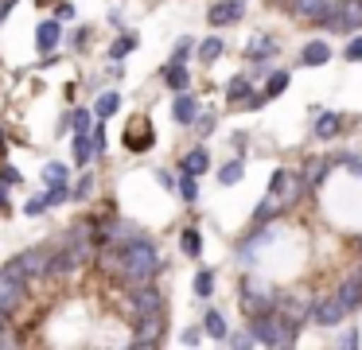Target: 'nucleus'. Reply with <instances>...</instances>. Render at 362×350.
Instances as JSON below:
<instances>
[{"label":"nucleus","instance_id":"obj_29","mask_svg":"<svg viewBox=\"0 0 362 350\" xmlns=\"http://www.w3.org/2000/svg\"><path fill=\"white\" fill-rule=\"evenodd\" d=\"M276 210H281V202H276V199H273V194H265V199H261V206H257V210H253V222H257V226H265V222H269V218H273V214H276Z\"/></svg>","mask_w":362,"mask_h":350},{"label":"nucleus","instance_id":"obj_31","mask_svg":"<svg viewBox=\"0 0 362 350\" xmlns=\"http://www.w3.org/2000/svg\"><path fill=\"white\" fill-rule=\"evenodd\" d=\"M191 54H195V39L183 35V39H175V51H172V59H168V62H187Z\"/></svg>","mask_w":362,"mask_h":350},{"label":"nucleus","instance_id":"obj_23","mask_svg":"<svg viewBox=\"0 0 362 350\" xmlns=\"http://www.w3.org/2000/svg\"><path fill=\"white\" fill-rule=\"evenodd\" d=\"M245 98H250V78H242V74H238V78H230V86H226V101L238 109Z\"/></svg>","mask_w":362,"mask_h":350},{"label":"nucleus","instance_id":"obj_12","mask_svg":"<svg viewBox=\"0 0 362 350\" xmlns=\"http://www.w3.org/2000/svg\"><path fill=\"white\" fill-rule=\"evenodd\" d=\"M172 117L180 124H195L199 121V98H195V93L180 90V98H175V105H172Z\"/></svg>","mask_w":362,"mask_h":350},{"label":"nucleus","instance_id":"obj_33","mask_svg":"<svg viewBox=\"0 0 362 350\" xmlns=\"http://www.w3.org/2000/svg\"><path fill=\"white\" fill-rule=\"evenodd\" d=\"M238 179H242V160H230L226 168H218V183L222 187H234Z\"/></svg>","mask_w":362,"mask_h":350},{"label":"nucleus","instance_id":"obj_26","mask_svg":"<svg viewBox=\"0 0 362 350\" xmlns=\"http://www.w3.org/2000/svg\"><path fill=\"white\" fill-rule=\"evenodd\" d=\"M74 160L78 163L94 160V140H90V132H74Z\"/></svg>","mask_w":362,"mask_h":350},{"label":"nucleus","instance_id":"obj_47","mask_svg":"<svg viewBox=\"0 0 362 350\" xmlns=\"http://www.w3.org/2000/svg\"><path fill=\"white\" fill-rule=\"evenodd\" d=\"M250 342H253V334L245 331V334H234V339H230V346H234V350H245Z\"/></svg>","mask_w":362,"mask_h":350},{"label":"nucleus","instance_id":"obj_27","mask_svg":"<svg viewBox=\"0 0 362 350\" xmlns=\"http://www.w3.org/2000/svg\"><path fill=\"white\" fill-rule=\"evenodd\" d=\"M199 47V59H203V62H214V59H218V54H222V47H226V43H222V39L218 35H211V39H203V43H195Z\"/></svg>","mask_w":362,"mask_h":350},{"label":"nucleus","instance_id":"obj_2","mask_svg":"<svg viewBox=\"0 0 362 350\" xmlns=\"http://www.w3.org/2000/svg\"><path fill=\"white\" fill-rule=\"evenodd\" d=\"M323 28H331L335 35H354L362 28V0H339V4H327L323 12Z\"/></svg>","mask_w":362,"mask_h":350},{"label":"nucleus","instance_id":"obj_41","mask_svg":"<svg viewBox=\"0 0 362 350\" xmlns=\"http://www.w3.org/2000/svg\"><path fill=\"white\" fill-rule=\"evenodd\" d=\"M0 179H4L8 187H16V183H20V168H12V163H4V168H0Z\"/></svg>","mask_w":362,"mask_h":350},{"label":"nucleus","instance_id":"obj_53","mask_svg":"<svg viewBox=\"0 0 362 350\" xmlns=\"http://www.w3.org/2000/svg\"><path fill=\"white\" fill-rule=\"evenodd\" d=\"M0 156H4V132H0Z\"/></svg>","mask_w":362,"mask_h":350},{"label":"nucleus","instance_id":"obj_19","mask_svg":"<svg viewBox=\"0 0 362 350\" xmlns=\"http://www.w3.org/2000/svg\"><path fill=\"white\" fill-rule=\"evenodd\" d=\"M339 129H343V117H339V113H320V117H315V136H320V140L339 136Z\"/></svg>","mask_w":362,"mask_h":350},{"label":"nucleus","instance_id":"obj_10","mask_svg":"<svg viewBox=\"0 0 362 350\" xmlns=\"http://www.w3.org/2000/svg\"><path fill=\"white\" fill-rule=\"evenodd\" d=\"M339 303H343V311L351 315L354 308H362V272H351V276L343 280V288H339Z\"/></svg>","mask_w":362,"mask_h":350},{"label":"nucleus","instance_id":"obj_25","mask_svg":"<svg viewBox=\"0 0 362 350\" xmlns=\"http://www.w3.org/2000/svg\"><path fill=\"white\" fill-rule=\"evenodd\" d=\"M203 327H206V334H211V339H218V342L230 334V327H226V319H222V311H206Z\"/></svg>","mask_w":362,"mask_h":350},{"label":"nucleus","instance_id":"obj_20","mask_svg":"<svg viewBox=\"0 0 362 350\" xmlns=\"http://www.w3.org/2000/svg\"><path fill=\"white\" fill-rule=\"evenodd\" d=\"M211 168V156H206V148H191L187 156H183V171H191V175H203V171Z\"/></svg>","mask_w":362,"mask_h":350},{"label":"nucleus","instance_id":"obj_4","mask_svg":"<svg viewBox=\"0 0 362 350\" xmlns=\"http://www.w3.org/2000/svg\"><path fill=\"white\" fill-rule=\"evenodd\" d=\"M308 187H304V179L296 175V171H284V168H276L273 171V179H269V194H273L281 206H292V202L304 194Z\"/></svg>","mask_w":362,"mask_h":350},{"label":"nucleus","instance_id":"obj_35","mask_svg":"<svg viewBox=\"0 0 362 350\" xmlns=\"http://www.w3.org/2000/svg\"><path fill=\"white\" fill-rule=\"evenodd\" d=\"M211 292H214V272H211V269H203V272L195 276V296H203V300H206Z\"/></svg>","mask_w":362,"mask_h":350},{"label":"nucleus","instance_id":"obj_37","mask_svg":"<svg viewBox=\"0 0 362 350\" xmlns=\"http://www.w3.org/2000/svg\"><path fill=\"white\" fill-rule=\"evenodd\" d=\"M343 59L346 62H362V35H351V43L343 47Z\"/></svg>","mask_w":362,"mask_h":350},{"label":"nucleus","instance_id":"obj_30","mask_svg":"<svg viewBox=\"0 0 362 350\" xmlns=\"http://www.w3.org/2000/svg\"><path fill=\"white\" fill-rule=\"evenodd\" d=\"M43 179H47V187H55V183H66V179H71V168H66V163H47V168H43Z\"/></svg>","mask_w":362,"mask_h":350},{"label":"nucleus","instance_id":"obj_45","mask_svg":"<svg viewBox=\"0 0 362 350\" xmlns=\"http://www.w3.org/2000/svg\"><path fill=\"white\" fill-rule=\"evenodd\" d=\"M8 183H4V179H0V218H4V214H8Z\"/></svg>","mask_w":362,"mask_h":350},{"label":"nucleus","instance_id":"obj_48","mask_svg":"<svg viewBox=\"0 0 362 350\" xmlns=\"http://www.w3.org/2000/svg\"><path fill=\"white\" fill-rule=\"evenodd\" d=\"M339 346H358V331H343V339H339Z\"/></svg>","mask_w":362,"mask_h":350},{"label":"nucleus","instance_id":"obj_15","mask_svg":"<svg viewBox=\"0 0 362 350\" xmlns=\"http://www.w3.org/2000/svg\"><path fill=\"white\" fill-rule=\"evenodd\" d=\"M129 303H133L136 315H148V311L160 308V292L152 284H136V292H133V300H129Z\"/></svg>","mask_w":362,"mask_h":350},{"label":"nucleus","instance_id":"obj_13","mask_svg":"<svg viewBox=\"0 0 362 350\" xmlns=\"http://www.w3.org/2000/svg\"><path fill=\"white\" fill-rule=\"evenodd\" d=\"M59 39H63V23H59V20H43L40 31H35V47H40L43 54H51L59 47Z\"/></svg>","mask_w":362,"mask_h":350},{"label":"nucleus","instance_id":"obj_9","mask_svg":"<svg viewBox=\"0 0 362 350\" xmlns=\"http://www.w3.org/2000/svg\"><path fill=\"white\" fill-rule=\"evenodd\" d=\"M245 12V0H214L211 12H206V20L214 23V28H226V23H238Z\"/></svg>","mask_w":362,"mask_h":350},{"label":"nucleus","instance_id":"obj_38","mask_svg":"<svg viewBox=\"0 0 362 350\" xmlns=\"http://www.w3.org/2000/svg\"><path fill=\"white\" fill-rule=\"evenodd\" d=\"M43 210H47V194H35V199L24 202V214H28V218H40Z\"/></svg>","mask_w":362,"mask_h":350},{"label":"nucleus","instance_id":"obj_46","mask_svg":"<svg viewBox=\"0 0 362 350\" xmlns=\"http://www.w3.org/2000/svg\"><path fill=\"white\" fill-rule=\"evenodd\" d=\"M180 342H183V346H199V342H203V334H199V331H183Z\"/></svg>","mask_w":362,"mask_h":350},{"label":"nucleus","instance_id":"obj_22","mask_svg":"<svg viewBox=\"0 0 362 350\" xmlns=\"http://www.w3.org/2000/svg\"><path fill=\"white\" fill-rule=\"evenodd\" d=\"M276 51H281V47H276L269 35H261V39H253V43H250V51H245V54H250V62H265V59H273Z\"/></svg>","mask_w":362,"mask_h":350},{"label":"nucleus","instance_id":"obj_44","mask_svg":"<svg viewBox=\"0 0 362 350\" xmlns=\"http://www.w3.org/2000/svg\"><path fill=\"white\" fill-rule=\"evenodd\" d=\"M55 20H59V23L74 20V4H59V8H55Z\"/></svg>","mask_w":362,"mask_h":350},{"label":"nucleus","instance_id":"obj_8","mask_svg":"<svg viewBox=\"0 0 362 350\" xmlns=\"http://www.w3.org/2000/svg\"><path fill=\"white\" fill-rule=\"evenodd\" d=\"M343 303H339V296H320V300H312V319L315 323H323V327H335V323H343Z\"/></svg>","mask_w":362,"mask_h":350},{"label":"nucleus","instance_id":"obj_16","mask_svg":"<svg viewBox=\"0 0 362 350\" xmlns=\"http://www.w3.org/2000/svg\"><path fill=\"white\" fill-rule=\"evenodd\" d=\"M288 8H292L296 20H315L320 23L323 12H327V0H288Z\"/></svg>","mask_w":362,"mask_h":350},{"label":"nucleus","instance_id":"obj_43","mask_svg":"<svg viewBox=\"0 0 362 350\" xmlns=\"http://www.w3.org/2000/svg\"><path fill=\"white\" fill-rule=\"evenodd\" d=\"M265 101H269L265 93H250V98H245V101H242V105H238V109H261V105H265Z\"/></svg>","mask_w":362,"mask_h":350},{"label":"nucleus","instance_id":"obj_3","mask_svg":"<svg viewBox=\"0 0 362 350\" xmlns=\"http://www.w3.org/2000/svg\"><path fill=\"white\" fill-rule=\"evenodd\" d=\"M24 280H28V276L20 272V264H16V261L0 269V308L8 311V315L20 308V303H24V296H28Z\"/></svg>","mask_w":362,"mask_h":350},{"label":"nucleus","instance_id":"obj_51","mask_svg":"<svg viewBox=\"0 0 362 350\" xmlns=\"http://www.w3.org/2000/svg\"><path fill=\"white\" fill-rule=\"evenodd\" d=\"M0 346H12V334H8V327L0 323Z\"/></svg>","mask_w":362,"mask_h":350},{"label":"nucleus","instance_id":"obj_42","mask_svg":"<svg viewBox=\"0 0 362 350\" xmlns=\"http://www.w3.org/2000/svg\"><path fill=\"white\" fill-rule=\"evenodd\" d=\"M90 140H94V156H102V152H105V129H102V124L90 132Z\"/></svg>","mask_w":362,"mask_h":350},{"label":"nucleus","instance_id":"obj_50","mask_svg":"<svg viewBox=\"0 0 362 350\" xmlns=\"http://www.w3.org/2000/svg\"><path fill=\"white\" fill-rule=\"evenodd\" d=\"M110 23H113V28H125V16H121L117 8H113V12H110Z\"/></svg>","mask_w":362,"mask_h":350},{"label":"nucleus","instance_id":"obj_36","mask_svg":"<svg viewBox=\"0 0 362 350\" xmlns=\"http://www.w3.org/2000/svg\"><path fill=\"white\" fill-rule=\"evenodd\" d=\"M66 199H71V187H66V183H55L47 191V206H63Z\"/></svg>","mask_w":362,"mask_h":350},{"label":"nucleus","instance_id":"obj_21","mask_svg":"<svg viewBox=\"0 0 362 350\" xmlns=\"http://www.w3.org/2000/svg\"><path fill=\"white\" fill-rule=\"evenodd\" d=\"M133 51H136V35H133V31H121V35L113 39V47H110V59L121 62V59H129Z\"/></svg>","mask_w":362,"mask_h":350},{"label":"nucleus","instance_id":"obj_17","mask_svg":"<svg viewBox=\"0 0 362 350\" xmlns=\"http://www.w3.org/2000/svg\"><path fill=\"white\" fill-rule=\"evenodd\" d=\"M164 82L172 86L175 93H180V90H187V82H191L187 62H168V66H164Z\"/></svg>","mask_w":362,"mask_h":350},{"label":"nucleus","instance_id":"obj_49","mask_svg":"<svg viewBox=\"0 0 362 350\" xmlns=\"http://www.w3.org/2000/svg\"><path fill=\"white\" fill-rule=\"evenodd\" d=\"M12 8H16V0H0V23L8 20V12H12Z\"/></svg>","mask_w":362,"mask_h":350},{"label":"nucleus","instance_id":"obj_34","mask_svg":"<svg viewBox=\"0 0 362 350\" xmlns=\"http://www.w3.org/2000/svg\"><path fill=\"white\" fill-rule=\"evenodd\" d=\"M180 194H183V202H195V199H199V183H195V175H191V171H183Z\"/></svg>","mask_w":362,"mask_h":350},{"label":"nucleus","instance_id":"obj_18","mask_svg":"<svg viewBox=\"0 0 362 350\" xmlns=\"http://www.w3.org/2000/svg\"><path fill=\"white\" fill-rule=\"evenodd\" d=\"M300 59H304V66H323V62L331 59V47L323 43V39H312V43L300 51Z\"/></svg>","mask_w":362,"mask_h":350},{"label":"nucleus","instance_id":"obj_52","mask_svg":"<svg viewBox=\"0 0 362 350\" xmlns=\"http://www.w3.org/2000/svg\"><path fill=\"white\" fill-rule=\"evenodd\" d=\"M0 323H8V311H4V308H0Z\"/></svg>","mask_w":362,"mask_h":350},{"label":"nucleus","instance_id":"obj_40","mask_svg":"<svg viewBox=\"0 0 362 350\" xmlns=\"http://www.w3.org/2000/svg\"><path fill=\"white\" fill-rule=\"evenodd\" d=\"M90 191H94V175H90V171H86V175H82V179H78V187H74V199H78V202H82V199H86V194H90Z\"/></svg>","mask_w":362,"mask_h":350},{"label":"nucleus","instance_id":"obj_28","mask_svg":"<svg viewBox=\"0 0 362 350\" xmlns=\"http://www.w3.org/2000/svg\"><path fill=\"white\" fill-rule=\"evenodd\" d=\"M180 249H183L187 257H199V253H203V238H199V230H183V233H180Z\"/></svg>","mask_w":362,"mask_h":350},{"label":"nucleus","instance_id":"obj_11","mask_svg":"<svg viewBox=\"0 0 362 350\" xmlns=\"http://www.w3.org/2000/svg\"><path fill=\"white\" fill-rule=\"evenodd\" d=\"M276 311H281V315H288L292 323H300V319L312 315V300H308L304 292H292V296H284V300L276 303Z\"/></svg>","mask_w":362,"mask_h":350},{"label":"nucleus","instance_id":"obj_1","mask_svg":"<svg viewBox=\"0 0 362 350\" xmlns=\"http://www.w3.org/2000/svg\"><path fill=\"white\" fill-rule=\"evenodd\" d=\"M160 249L148 238H129V245H121V272L117 276L125 284H148L160 272Z\"/></svg>","mask_w":362,"mask_h":350},{"label":"nucleus","instance_id":"obj_32","mask_svg":"<svg viewBox=\"0 0 362 350\" xmlns=\"http://www.w3.org/2000/svg\"><path fill=\"white\" fill-rule=\"evenodd\" d=\"M117 105H121V98H117V93H102V98H98V105H94V113L105 121V117H113V113H117Z\"/></svg>","mask_w":362,"mask_h":350},{"label":"nucleus","instance_id":"obj_54","mask_svg":"<svg viewBox=\"0 0 362 350\" xmlns=\"http://www.w3.org/2000/svg\"><path fill=\"white\" fill-rule=\"evenodd\" d=\"M358 253H362V238H358Z\"/></svg>","mask_w":362,"mask_h":350},{"label":"nucleus","instance_id":"obj_5","mask_svg":"<svg viewBox=\"0 0 362 350\" xmlns=\"http://www.w3.org/2000/svg\"><path fill=\"white\" fill-rule=\"evenodd\" d=\"M133 342L141 350H152L164 342V311H148V315H136V331H133Z\"/></svg>","mask_w":362,"mask_h":350},{"label":"nucleus","instance_id":"obj_39","mask_svg":"<svg viewBox=\"0 0 362 350\" xmlns=\"http://www.w3.org/2000/svg\"><path fill=\"white\" fill-rule=\"evenodd\" d=\"M71 129L74 132H90V109H74V113H71Z\"/></svg>","mask_w":362,"mask_h":350},{"label":"nucleus","instance_id":"obj_7","mask_svg":"<svg viewBox=\"0 0 362 350\" xmlns=\"http://www.w3.org/2000/svg\"><path fill=\"white\" fill-rule=\"evenodd\" d=\"M47 261H51V249L47 245L24 249V253L16 257V264H20V272H24V276H47Z\"/></svg>","mask_w":362,"mask_h":350},{"label":"nucleus","instance_id":"obj_6","mask_svg":"<svg viewBox=\"0 0 362 350\" xmlns=\"http://www.w3.org/2000/svg\"><path fill=\"white\" fill-rule=\"evenodd\" d=\"M156 144V129H152L148 117H133V121L125 124V148L129 152H148V148Z\"/></svg>","mask_w":362,"mask_h":350},{"label":"nucleus","instance_id":"obj_24","mask_svg":"<svg viewBox=\"0 0 362 350\" xmlns=\"http://www.w3.org/2000/svg\"><path fill=\"white\" fill-rule=\"evenodd\" d=\"M288 82H292V74H288V70H273V74H269V82H265V90H261V93H265V98H281V93L288 90Z\"/></svg>","mask_w":362,"mask_h":350},{"label":"nucleus","instance_id":"obj_14","mask_svg":"<svg viewBox=\"0 0 362 350\" xmlns=\"http://www.w3.org/2000/svg\"><path fill=\"white\" fill-rule=\"evenodd\" d=\"M327 168H331V163L323 160V156H312V160H304V168H300V179H304L308 191H312V187H320L323 179H327Z\"/></svg>","mask_w":362,"mask_h":350}]
</instances>
